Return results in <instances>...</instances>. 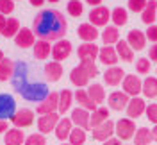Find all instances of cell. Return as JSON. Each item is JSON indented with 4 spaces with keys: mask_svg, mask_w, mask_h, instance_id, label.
Here are the masks:
<instances>
[{
    "mask_svg": "<svg viewBox=\"0 0 157 145\" xmlns=\"http://www.w3.org/2000/svg\"><path fill=\"white\" fill-rule=\"evenodd\" d=\"M16 100L9 93H0V120H11L16 113Z\"/></svg>",
    "mask_w": 157,
    "mask_h": 145,
    "instance_id": "4",
    "label": "cell"
},
{
    "mask_svg": "<svg viewBox=\"0 0 157 145\" xmlns=\"http://www.w3.org/2000/svg\"><path fill=\"white\" fill-rule=\"evenodd\" d=\"M71 100H73V93H71L70 90H61V91H59V106H57L59 115H64L66 111H70Z\"/></svg>",
    "mask_w": 157,
    "mask_h": 145,
    "instance_id": "29",
    "label": "cell"
},
{
    "mask_svg": "<svg viewBox=\"0 0 157 145\" xmlns=\"http://www.w3.org/2000/svg\"><path fill=\"white\" fill-rule=\"evenodd\" d=\"M20 20L18 18H7V23H6V27L2 30V36L4 38H14L16 34L20 32Z\"/></svg>",
    "mask_w": 157,
    "mask_h": 145,
    "instance_id": "38",
    "label": "cell"
},
{
    "mask_svg": "<svg viewBox=\"0 0 157 145\" xmlns=\"http://www.w3.org/2000/svg\"><path fill=\"white\" fill-rule=\"evenodd\" d=\"M114 48H116V54L121 61H125V63H132L134 61V50L128 47V43L125 39H120Z\"/></svg>",
    "mask_w": 157,
    "mask_h": 145,
    "instance_id": "26",
    "label": "cell"
},
{
    "mask_svg": "<svg viewBox=\"0 0 157 145\" xmlns=\"http://www.w3.org/2000/svg\"><path fill=\"white\" fill-rule=\"evenodd\" d=\"M71 48H73V45H71V41H68V39H59V41H56L52 45V58H54V61L61 63V61L68 59L70 54H71Z\"/></svg>",
    "mask_w": 157,
    "mask_h": 145,
    "instance_id": "8",
    "label": "cell"
},
{
    "mask_svg": "<svg viewBox=\"0 0 157 145\" xmlns=\"http://www.w3.org/2000/svg\"><path fill=\"white\" fill-rule=\"evenodd\" d=\"M61 145H70V143H66V142H63V143H61Z\"/></svg>",
    "mask_w": 157,
    "mask_h": 145,
    "instance_id": "56",
    "label": "cell"
},
{
    "mask_svg": "<svg viewBox=\"0 0 157 145\" xmlns=\"http://www.w3.org/2000/svg\"><path fill=\"white\" fill-rule=\"evenodd\" d=\"M86 91H88L89 99H91L97 106H98V104H102V102L105 100V90H104L102 84H97V83H95V84H89Z\"/></svg>",
    "mask_w": 157,
    "mask_h": 145,
    "instance_id": "30",
    "label": "cell"
},
{
    "mask_svg": "<svg viewBox=\"0 0 157 145\" xmlns=\"http://www.w3.org/2000/svg\"><path fill=\"white\" fill-rule=\"evenodd\" d=\"M125 77V72L120 66H109L105 72H104V83L107 86H118Z\"/></svg>",
    "mask_w": 157,
    "mask_h": 145,
    "instance_id": "19",
    "label": "cell"
},
{
    "mask_svg": "<svg viewBox=\"0 0 157 145\" xmlns=\"http://www.w3.org/2000/svg\"><path fill=\"white\" fill-rule=\"evenodd\" d=\"M75 99H77V102L80 104V107H84V109H88V111H95L98 107L97 104L89 99L86 90H77V91H75Z\"/></svg>",
    "mask_w": 157,
    "mask_h": 145,
    "instance_id": "35",
    "label": "cell"
},
{
    "mask_svg": "<svg viewBox=\"0 0 157 145\" xmlns=\"http://www.w3.org/2000/svg\"><path fill=\"white\" fill-rule=\"evenodd\" d=\"M145 115H147V118L154 124V126H157V104H147Z\"/></svg>",
    "mask_w": 157,
    "mask_h": 145,
    "instance_id": "45",
    "label": "cell"
},
{
    "mask_svg": "<svg viewBox=\"0 0 157 145\" xmlns=\"http://www.w3.org/2000/svg\"><path fill=\"white\" fill-rule=\"evenodd\" d=\"M105 120H109V109L107 107H97L91 115H89V127H98L100 124H104Z\"/></svg>",
    "mask_w": 157,
    "mask_h": 145,
    "instance_id": "28",
    "label": "cell"
},
{
    "mask_svg": "<svg viewBox=\"0 0 157 145\" xmlns=\"http://www.w3.org/2000/svg\"><path fill=\"white\" fill-rule=\"evenodd\" d=\"M150 59L148 58H141L136 61V72L137 74H141V75H147V74H150Z\"/></svg>",
    "mask_w": 157,
    "mask_h": 145,
    "instance_id": "42",
    "label": "cell"
},
{
    "mask_svg": "<svg viewBox=\"0 0 157 145\" xmlns=\"http://www.w3.org/2000/svg\"><path fill=\"white\" fill-rule=\"evenodd\" d=\"M128 11L132 13H143V9L147 7L148 0H128Z\"/></svg>",
    "mask_w": 157,
    "mask_h": 145,
    "instance_id": "43",
    "label": "cell"
},
{
    "mask_svg": "<svg viewBox=\"0 0 157 145\" xmlns=\"http://www.w3.org/2000/svg\"><path fill=\"white\" fill-rule=\"evenodd\" d=\"M152 138H154V142H157V126H154V129H152Z\"/></svg>",
    "mask_w": 157,
    "mask_h": 145,
    "instance_id": "53",
    "label": "cell"
},
{
    "mask_svg": "<svg viewBox=\"0 0 157 145\" xmlns=\"http://www.w3.org/2000/svg\"><path fill=\"white\" fill-rule=\"evenodd\" d=\"M145 36H147V39H150L152 43H157V25H150L147 29V32H145Z\"/></svg>",
    "mask_w": 157,
    "mask_h": 145,
    "instance_id": "46",
    "label": "cell"
},
{
    "mask_svg": "<svg viewBox=\"0 0 157 145\" xmlns=\"http://www.w3.org/2000/svg\"><path fill=\"white\" fill-rule=\"evenodd\" d=\"M121 86H123V91H125L128 97H137L139 93H141L143 81L137 77L136 74H130V75L125 74V77H123V81H121Z\"/></svg>",
    "mask_w": 157,
    "mask_h": 145,
    "instance_id": "9",
    "label": "cell"
},
{
    "mask_svg": "<svg viewBox=\"0 0 157 145\" xmlns=\"http://www.w3.org/2000/svg\"><path fill=\"white\" fill-rule=\"evenodd\" d=\"M14 70H16L14 61L4 58L0 61V81H11L13 75H14Z\"/></svg>",
    "mask_w": 157,
    "mask_h": 145,
    "instance_id": "31",
    "label": "cell"
},
{
    "mask_svg": "<svg viewBox=\"0 0 157 145\" xmlns=\"http://www.w3.org/2000/svg\"><path fill=\"white\" fill-rule=\"evenodd\" d=\"M57 106H59V93L57 91H50L48 95L45 97L36 107L38 115H48V113H57Z\"/></svg>",
    "mask_w": 157,
    "mask_h": 145,
    "instance_id": "5",
    "label": "cell"
},
{
    "mask_svg": "<svg viewBox=\"0 0 157 145\" xmlns=\"http://www.w3.org/2000/svg\"><path fill=\"white\" fill-rule=\"evenodd\" d=\"M66 11H68L70 16L78 18V16L84 13V4H82L80 0H70L68 4H66Z\"/></svg>",
    "mask_w": 157,
    "mask_h": 145,
    "instance_id": "39",
    "label": "cell"
},
{
    "mask_svg": "<svg viewBox=\"0 0 157 145\" xmlns=\"http://www.w3.org/2000/svg\"><path fill=\"white\" fill-rule=\"evenodd\" d=\"M45 2H47V0H29V4L30 6H34V7H41Z\"/></svg>",
    "mask_w": 157,
    "mask_h": 145,
    "instance_id": "49",
    "label": "cell"
},
{
    "mask_svg": "<svg viewBox=\"0 0 157 145\" xmlns=\"http://www.w3.org/2000/svg\"><path fill=\"white\" fill-rule=\"evenodd\" d=\"M148 59H150V61H157V43L150 47V52H148Z\"/></svg>",
    "mask_w": 157,
    "mask_h": 145,
    "instance_id": "47",
    "label": "cell"
},
{
    "mask_svg": "<svg viewBox=\"0 0 157 145\" xmlns=\"http://www.w3.org/2000/svg\"><path fill=\"white\" fill-rule=\"evenodd\" d=\"M14 2H16V0H14Z\"/></svg>",
    "mask_w": 157,
    "mask_h": 145,
    "instance_id": "58",
    "label": "cell"
},
{
    "mask_svg": "<svg viewBox=\"0 0 157 145\" xmlns=\"http://www.w3.org/2000/svg\"><path fill=\"white\" fill-rule=\"evenodd\" d=\"M86 140H88V133H86L84 129H80V127H73L71 133H70V136H68L70 145H84Z\"/></svg>",
    "mask_w": 157,
    "mask_h": 145,
    "instance_id": "37",
    "label": "cell"
},
{
    "mask_svg": "<svg viewBox=\"0 0 157 145\" xmlns=\"http://www.w3.org/2000/svg\"><path fill=\"white\" fill-rule=\"evenodd\" d=\"M128 100H130V97H128L125 91H113L107 99V104L113 111H121V109L127 107Z\"/></svg>",
    "mask_w": 157,
    "mask_h": 145,
    "instance_id": "17",
    "label": "cell"
},
{
    "mask_svg": "<svg viewBox=\"0 0 157 145\" xmlns=\"http://www.w3.org/2000/svg\"><path fill=\"white\" fill-rule=\"evenodd\" d=\"M102 145H121V140H118V138H109L107 142H104Z\"/></svg>",
    "mask_w": 157,
    "mask_h": 145,
    "instance_id": "48",
    "label": "cell"
},
{
    "mask_svg": "<svg viewBox=\"0 0 157 145\" xmlns=\"http://www.w3.org/2000/svg\"><path fill=\"white\" fill-rule=\"evenodd\" d=\"M114 135L118 140H123V142L134 138V135H136L134 120L132 118H120L118 122H114Z\"/></svg>",
    "mask_w": 157,
    "mask_h": 145,
    "instance_id": "3",
    "label": "cell"
},
{
    "mask_svg": "<svg viewBox=\"0 0 157 145\" xmlns=\"http://www.w3.org/2000/svg\"><path fill=\"white\" fill-rule=\"evenodd\" d=\"M91 135H93V140H97V142H102V143L107 142L109 138H113V135H114V122L109 118L98 127H93Z\"/></svg>",
    "mask_w": 157,
    "mask_h": 145,
    "instance_id": "6",
    "label": "cell"
},
{
    "mask_svg": "<svg viewBox=\"0 0 157 145\" xmlns=\"http://www.w3.org/2000/svg\"><path fill=\"white\" fill-rule=\"evenodd\" d=\"M11 122H13V126L18 127V129H25V127L34 124V111L27 109V107H21V109H18L14 113V116L11 118Z\"/></svg>",
    "mask_w": 157,
    "mask_h": 145,
    "instance_id": "10",
    "label": "cell"
},
{
    "mask_svg": "<svg viewBox=\"0 0 157 145\" xmlns=\"http://www.w3.org/2000/svg\"><path fill=\"white\" fill-rule=\"evenodd\" d=\"M100 38L104 41V45H116L120 41V30L114 25H107L105 29L100 32Z\"/></svg>",
    "mask_w": 157,
    "mask_h": 145,
    "instance_id": "27",
    "label": "cell"
},
{
    "mask_svg": "<svg viewBox=\"0 0 157 145\" xmlns=\"http://www.w3.org/2000/svg\"><path fill=\"white\" fill-rule=\"evenodd\" d=\"M128 43V47L132 48L134 52H139V50H143V48L147 47V36H145V32L139 29H132L130 32L127 34V39H125Z\"/></svg>",
    "mask_w": 157,
    "mask_h": 145,
    "instance_id": "13",
    "label": "cell"
},
{
    "mask_svg": "<svg viewBox=\"0 0 157 145\" xmlns=\"http://www.w3.org/2000/svg\"><path fill=\"white\" fill-rule=\"evenodd\" d=\"M2 59H4V52H2V50H0V61H2Z\"/></svg>",
    "mask_w": 157,
    "mask_h": 145,
    "instance_id": "54",
    "label": "cell"
},
{
    "mask_svg": "<svg viewBox=\"0 0 157 145\" xmlns=\"http://www.w3.org/2000/svg\"><path fill=\"white\" fill-rule=\"evenodd\" d=\"M13 84L16 88L20 95L27 100H32V102H41L45 97L48 95V88L45 83H39L38 79H32L29 81V75L25 74V65H20V72L13 75Z\"/></svg>",
    "mask_w": 157,
    "mask_h": 145,
    "instance_id": "2",
    "label": "cell"
},
{
    "mask_svg": "<svg viewBox=\"0 0 157 145\" xmlns=\"http://www.w3.org/2000/svg\"><path fill=\"white\" fill-rule=\"evenodd\" d=\"M98 61L102 65H105V66H116V63L120 61V58H118V54H116V48L111 47V45L102 47L98 50Z\"/></svg>",
    "mask_w": 157,
    "mask_h": 145,
    "instance_id": "15",
    "label": "cell"
},
{
    "mask_svg": "<svg viewBox=\"0 0 157 145\" xmlns=\"http://www.w3.org/2000/svg\"><path fill=\"white\" fill-rule=\"evenodd\" d=\"M70 81H71V84H75L77 88H84V86H88L89 75L80 66H75V68H71V72H70Z\"/></svg>",
    "mask_w": 157,
    "mask_h": 145,
    "instance_id": "25",
    "label": "cell"
},
{
    "mask_svg": "<svg viewBox=\"0 0 157 145\" xmlns=\"http://www.w3.org/2000/svg\"><path fill=\"white\" fill-rule=\"evenodd\" d=\"M47 2H50V4H56V2H59V0H47Z\"/></svg>",
    "mask_w": 157,
    "mask_h": 145,
    "instance_id": "55",
    "label": "cell"
},
{
    "mask_svg": "<svg viewBox=\"0 0 157 145\" xmlns=\"http://www.w3.org/2000/svg\"><path fill=\"white\" fill-rule=\"evenodd\" d=\"M77 36L84 43H95V39L100 36V32L95 25H91V23H80L77 29Z\"/></svg>",
    "mask_w": 157,
    "mask_h": 145,
    "instance_id": "18",
    "label": "cell"
},
{
    "mask_svg": "<svg viewBox=\"0 0 157 145\" xmlns=\"http://www.w3.org/2000/svg\"><path fill=\"white\" fill-rule=\"evenodd\" d=\"M66 30H68V22L64 14L57 9L39 11L34 18V34L39 39L59 41V39H64Z\"/></svg>",
    "mask_w": 157,
    "mask_h": 145,
    "instance_id": "1",
    "label": "cell"
},
{
    "mask_svg": "<svg viewBox=\"0 0 157 145\" xmlns=\"http://www.w3.org/2000/svg\"><path fill=\"white\" fill-rule=\"evenodd\" d=\"M4 142H6V145H21L25 142V135L21 133V129L13 127V129H7Z\"/></svg>",
    "mask_w": 157,
    "mask_h": 145,
    "instance_id": "32",
    "label": "cell"
},
{
    "mask_svg": "<svg viewBox=\"0 0 157 145\" xmlns=\"http://www.w3.org/2000/svg\"><path fill=\"white\" fill-rule=\"evenodd\" d=\"M155 72H157V70H155Z\"/></svg>",
    "mask_w": 157,
    "mask_h": 145,
    "instance_id": "59",
    "label": "cell"
},
{
    "mask_svg": "<svg viewBox=\"0 0 157 145\" xmlns=\"http://www.w3.org/2000/svg\"><path fill=\"white\" fill-rule=\"evenodd\" d=\"M14 43H16V47H20V48L34 47V43H36V34H34V30L27 29V27H21L20 32L14 36Z\"/></svg>",
    "mask_w": 157,
    "mask_h": 145,
    "instance_id": "14",
    "label": "cell"
},
{
    "mask_svg": "<svg viewBox=\"0 0 157 145\" xmlns=\"http://www.w3.org/2000/svg\"><path fill=\"white\" fill-rule=\"evenodd\" d=\"M155 22H157V18H155Z\"/></svg>",
    "mask_w": 157,
    "mask_h": 145,
    "instance_id": "57",
    "label": "cell"
},
{
    "mask_svg": "<svg viewBox=\"0 0 157 145\" xmlns=\"http://www.w3.org/2000/svg\"><path fill=\"white\" fill-rule=\"evenodd\" d=\"M14 11V0H0V14L7 16Z\"/></svg>",
    "mask_w": 157,
    "mask_h": 145,
    "instance_id": "44",
    "label": "cell"
},
{
    "mask_svg": "<svg viewBox=\"0 0 157 145\" xmlns=\"http://www.w3.org/2000/svg\"><path fill=\"white\" fill-rule=\"evenodd\" d=\"M23 145H47V138H45V135H41V133H34V135H30L25 138Z\"/></svg>",
    "mask_w": 157,
    "mask_h": 145,
    "instance_id": "41",
    "label": "cell"
},
{
    "mask_svg": "<svg viewBox=\"0 0 157 145\" xmlns=\"http://www.w3.org/2000/svg\"><path fill=\"white\" fill-rule=\"evenodd\" d=\"M6 23H7V18H6L4 14H0V32L4 30V27H6Z\"/></svg>",
    "mask_w": 157,
    "mask_h": 145,
    "instance_id": "52",
    "label": "cell"
},
{
    "mask_svg": "<svg viewBox=\"0 0 157 145\" xmlns=\"http://www.w3.org/2000/svg\"><path fill=\"white\" fill-rule=\"evenodd\" d=\"M89 113L88 109H84V107H75L73 111H71V122H73V126L75 127H80V129H84V131H88L91 129L89 127Z\"/></svg>",
    "mask_w": 157,
    "mask_h": 145,
    "instance_id": "16",
    "label": "cell"
},
{
    "mask_svg": "<svg viewBox=\"0 0 157 145\" xmlns=\"http://www.w3.org/2000/svg\"><path fill=\"white\" fill-rule=\"evenodd\" d=\"M127 116L128 118H139L141 115H145V111H147V102L141 99V97H130V100H128L127 104Z\"/></svg>",
    "mask_w": 157,
    "mask_h": 145,
    "instance_id": "12",
    "label": "cell"
},
{
    "mask_svg": "<svg viewBox=\"0 0 157 145\" xmlns=\"http://www.w3.org/2000/svg\"><path fill=\"white\" fill-rule=\"evenodd\" d=\"M71 129H73V122H71V118L68 116H64V118H59L57 126L54 129V133H56V138L61 140V142H64V140H68L70 133H71Z\"/></svg>",
    "mask_w": 157,
    "mask_h": 145,
    "instance_id": "20",
    "label": "cell"
},
{
    "mask_svg": "<svg viewBox=\"0 0 157 145\" xmlns=\"http://www.w3.org/2000/svg\"><path fill=\"white\" fill-rule=\"evenodd\" d=\"M111 20L114 23V27H121L128 22V13L125 7H114L111 11Z\"/></svg>",
    "mask_w": 157,
    "mask_h": 145,
    "instance_id": "36",
    "label": "cell"
},
{
    "mask_svg": "<svg viewBox=\"0 0 157 145\" xmlns=\"http://www.w3.org/2000/svg\"><path fill=\"white\" fill-rule=\"evenodd\" d=\"M50 54H52L50 41H47V39H38L34 43V58L38 59V61H45Z\"/></svg>",
    "mask_w": 157,
    "mask_h": 145,
    "instance_id": "24",
    "label": "cell"
},
{
    "mask_svg": "<svg viewBox=\"0 0 157 145\" xmlns=\"http://www.w3.org/2000/svg\"><path fill=\"white\" fill-rule=\"evenodd\" d=\"M111 20V11L104 6L93 7L89 13V23L95 27H107V22Z\"/></svg>",
    "mask_w": 157,
    "mask_h": 145,
    "instance_id": "7",
    "label": "cell"
},
{
    "mask_svg": "<svg viewBox=\"0 0 157 145\" xmlns=\"http://www.w3.org/2000/svg\"><path fill=\"white\" fill-rule=\"evenodd\" d=\"M102 2H104V0H86V4H89L91 7H98Z\"/></svg>",
    "mask_w": 157,
    "mask_h": 145,
    "instance_id": "50",
    "label": "cell"
},
{
    "mask_svg": "<svg viewBox=\"0 0 157 145\" xmlns=\"http://www.w3.org/2000/svg\"><path fill=\"white\" fill-rule=\"evenodd\" d=\"M78 66L88 74L89 79H95L98 75V68H97V65H95V61H80V65H78Z\"/></svg>",
    "mask_w": 157,
    "mask_h": 145,
    "instance_id": "40",
    "label": "cell"
},
{
    "mask_svg": "<svg viewBox=\"0 0 157 145\" xmlns=\"http://www.w3.org/2000/svg\"><path fill=\"white\" fill-rule=\"evenodd\" d=\"M59 118H61L59 113L39 115V118H38V131L41 133V135H48V133H52V131L56 129V126H57Z\"/></svg>",
    "mask_w": 157,
    "mask_h": 145,
    "instance_id": "11",
    "label": "cell"
},
{
    "mask_svg": "<svg viewBox=\"0 0 157 145\" xmlns=\"http://www.w3.org/2000/svg\"><path fill=\"white\" fill-rule=\"evenodd\" d=\"M141 93L147 97V99H155L157 97V77H150V75H148V77L143 81Z\"/></svg>",
    "mask_w": 157,
    "mask_h": 145,
    "instance_id": "33",
    "label": "cell"
},
{
    "mask_svg": "<svg viewBox=\"0 0 157 145\" xmlns=\"http://www.w3.org/2000/svg\"><path fill=\"white\" fill-rule=\"evenodd\" d=\"M155 18H157V0H148L147 7L141 13V22L150 27V25H154Z\"/></svg>",
    "mask_w": 157,
    "mask_h": 145,
    "instance_id": "23",
    "label": "cell"
},
{
    "mask_svg": "<svg viewBox=\"0 0 157 145\" xmlns=\"http://www.w3.org/2000/svg\"><path fill=\"white\" fill-rule=\"evenodd\" d=\"M98 50L100 48L95 43H82L77 50V56L80 61H95L98 58Z\"/></svg>",
    "mask_w": 157,
    "mask_h": 145,
    "instance_id": "22",
    "label": "cell"
},
{
    "mask_svg": "<svg viewBox=\"0 0 157 145\" xmlns=\"http://www.w3.org/2000/svg\"><path fill=\"white\" fill-rule=\"evenodd\" d=\"M152 142H154V138H152V131L148 127H139V129H136L134 145H150Z\"/></svg>",
    "mask_w": 157,
    "mask_h": 145,
    "instance_id": "34",
    "label": "cell"
},
{
    "mask_svg": "<svg viewBox=\"0 0 157 145\" xmlns=\"http://www.w3.org/2000/svg\"><path fill=\"white\" fill-rule=\"evenodd\" d=\"M45 79L48 83H57L59 79L63 77V65L57 63V61H50L45 65Z\"/></svg>",
    "mask_w": 157,
    "mask_h": 145,
    "instance_id": "21",
    "label": "cell"
},
{
    "mask_svg": "<svg viewBox=\"0 0 157 145\" xmlns=\"http://www.w3.org/2000/svg\"><path fill=\"white\" fill-rule=\"evenodd\" d=\"M7 129H9L7 127V122L6 120H0V133H7Z\"/></svg>",
    "mask_w": 157,
    "mask_h": 145,
    "instance_id": "51",
    "label": "cell"
}]
</instances>
